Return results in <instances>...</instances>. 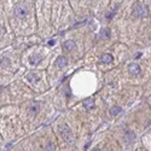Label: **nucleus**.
<instances>
[{
    "label": "nucleus",
    "mask_w": 151,
    "mask_h": 151,
    "mask_svg": "<svg viewBox=\"0 0 151 151\" xmlns=\"http://www.w3.org/2000/svg\"><path fill=\"white\" fill-rule=\"evenodd\" d=\"M28 13H29V9H28L27 5H24V4H18L15 7V15L17 17H21V18H23V17H27Z\"/></svg>",
    "instance_id": "obj_1"
},
{
    "label": "nucleus",
    "mask_w": 151,
    "mask_h": 151,
    "mask_svg": "<svg viewBox=\"0 0 151 151\" xmlns=\"http://www.w3.org/2000/svg\"><path fill=\"white\" fill-rule=\"evenodd\" d=\"M135 17H146L149 15V9L144 5H137L134 7V11H133Z\"/></svg>",
    "instance_id": "obj_2"
},
{
    "label": "nucleus",
    "mask_w": 151,
    "mask_h": 151,
    "mask_svg": "<svg viewBox=\"0 0 151 151\" xmlns=\"http://www.w3.org/2000/svg\"><path fill=\"white\" fill-rule=\"evenodd\" d=\"M59 132H61V134H62L63 137H64L65 140L70 143V140H69V138H68V135L70 134V129H69V127H68L67 125H62V126H61Z\"/></svg>",
    "instance_id": "obj_3"
},
{
    "label": "nucleus",
    "mask_w": 151,
    "mask_h": 151,
    "mask_svg": "<svg viewBox=\"0 0 151 151\" xmlns=\"http://www.w3.org/2000/svg\"><path fill=\"white\" fill-rule=\"evenodd\" d=\"M128 71L131 75H138L140 73V67L138 64H135V63H132V64H129V67H128Z\"/></svg>",
    "instance_id": "obj_4"
},
{
    "label": "nucleus",
    "mask_w": 151,
    "mask_h": 151,
    "mask_svg": "<svg viewBox=\"0 0 151 151\" xmlns=\"http://www.w3.org/2000/svg\"><path fill=\"white\" fill-rule=\"evenodd\" d=\"M56 64L58 68H64L68 65V59L64 57V56H61V57H58L57 58V61H56Z\"/></svg>",
    "instance_id": "obj_5"
},
{
    "label": "nucleus",
    "mask_w": 151,
    "mask_h": 151,
    "mask_svg": "<svg viewBox=\"0 0 151 151\" xmlns=\"http://www.w3.org/2000/svg\"><path fill=\"white\" fill-rule=\"evenodd\" d=\"M63 47H64L67 51H73L75 47H76V45H75V42L71 41V40H68V41H65L63 44Z\"/></svg>",
    "instance_id": "obj_6"
},
{
    "label": "nucleus",
    "mask_w": 151,
    "mask_h": 151,
    "mask_svg": "<svg viewBox=\"0 0 151 151\" xmlns=\"http://www.w3.org/2000/svg\"><path fill=\"white\" fill-rule=\"evenodd\" d=\"M84 107H85L86 109L94 108V100H93V98H87L86 100H84Z\"/></svg>",
    "instance_id": "obj_7"
},
{
    "label": "nucleus",
    "mask_w": 151,
    "mask_h": 151,
    "mask_svg": "<svg viewBox=\"0 0 151 151\" xmlns=\"http://www.w3.org/2000/svg\"><path fill=\"white\" fill-rule=\"evenodd\" d=\"M41 59H42V56H39V55H34V56H32L30 58H29V61H30V63L33 65H36L38 63H40Z\"/></svg>",
    "instance_id": "obj_8"
},
{
    "label": "nucleus",
    "mask_w": 151,
    "mask_h": 151,
    "mask_svg": "<svg viewBox=\"0 0 151 151\" xmlns=\"http://www.w3.org/2000/svg\"><path fill=\"white\" fill-rule=\"evenodd\" d=\"M100 62H103V63H110V62H113V56L110 55V53H104V55L100 57Z\"/></svg>",
    "instance_id": "obj_9"
},
{
    "label": "nucleus",
    "mask_w": 151,
    "mask_h": 151,
    "mask_svg": "<svg viewBox=\"0 0 151 151\" xmlns=\"http://www.w3.org/2000/svg\"><path fill=\"white\" fill-rule=\"evenodd\" d=\"M121 111H122V108L113 107L111 109H110V115H111V116H117L119 114H121Z\"/></svg>",
    "instance_id": "obj_10"
},
{
    "label": "nucleus",
    "mask_w": 151,
    "mask_h": 151,
    "mask_svg": "<svg viewBox=\"0 0 151 151\" xmlns=\"http://www.w3.org/2000/svg\"><path fill=\"white\" fill-rule=\"evenodd\" d=\"M39 103L38 102H32L30 103V105H29V110H30L32 113H36L38 110H39Z\"/></svg>",
    "instance_id": "obj_11"
},
{
    "label": "nucleus",
    "mask_w": 151,
    "mask_h": 151,
    "mask_svg": "<svg viewBox=\"0 0 151 151\" xmlns=\"http://www.w3.org/2000/svg\"><path fill=\"white\" fill-rule=\"evenodd\" d=\"M109 36H110V30H109V29H103V30L100 32V35H99L100 39H107Z\"/></svg>",
    "instance_id": "obj_12"
},
{
    "label": "nucleus",
    "mask_w": 151,
    "mask_h": 151,
    "mask_svg": "<svg viewBox=\"0 0 151 151\" xmlns=\"http://www.w3.org/2000/svg\"><path fill=\"white\" fill-rule=\"evenodd\" d=\"M47 150H56V146L55 145H50V146L47 148Z\"/></svg>",
    "instance_id": "obj_13"
},
{
    "label": "nucleus",
    "mask_w": 151,
    "mask_h": 151,
    "mask_svg": "<svg viewBox=\"0 0 151 151\" xmlns=\"http://www.w3.org/2000/svg\"><path fill=\"white\" fill-rule=\"evenodd\" d=\"M49 44H50L51 46H53V45H55V40H50V41H49Z\"/></svg>",
    "instance_id": "obj_14"
}]
</instances>
